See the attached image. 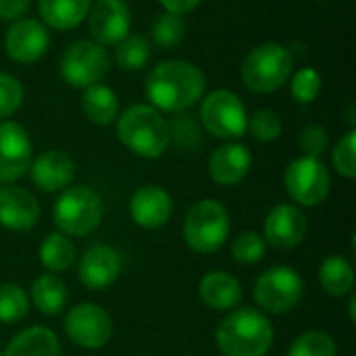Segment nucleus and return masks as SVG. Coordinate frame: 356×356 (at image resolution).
<instances>
[{
  "label": "nucleus",
  "instance_id": "f257e3e1",
  "mask_svg": "<svg viewBox=\"0 0 356 356\" xmlns=\"http://www.w3.org/2000/svg\"><path fill=\"white\" fill-rule=\"evenodd\" d=\"M204 86V75L196 65L186 60H165L148 73L146 96L161 111L184 113L202 98Z\"/></svg>",
  "mask_w": 356,
  "mask_h": 356
},
{
  "label": "nucleus",
  "instance_id": "f03ea898",
  "mask_svg": "<svg viewBox=\"0 0 356 356\" xmlns=\"http://www.w3.org/2000/svg\"><path fill=\"white\" fill-rule=\"evenodd\" d=\"M117 138L142 159H159L171 144L169 123L148 104H134L117 117Z\"/></svg>",
  "mask_w": 356,
  "mask_h": 356
},
{
  "label": "nucleus",
  "instance_id": "7ed1b4c3",
  "mask_svg": "<svg viewBox=\"0 0 356 356\" xmlns=\"http://www.w3.org/2000/svg\"><path fill=\"white\" fill-rule=\"evenodd\" d=\"M215 340L223 356H265L273 344V327L263 313L238 309L221 321Z\"/></svg>",
  "mask_w": 356,
  "mask_h": 356
},
{
  "label": "nucleus",
  "instance_id": "20e7f679",
  "mask_svg": "<svg viewBox=\"0 0 356 356\" xmlns=\"http://www.w3.org/2000/svg\"><path fill=\"white\" fill-rule=\"evenodd\" d=\"M294 67L290 50L277 42H265L250 50L242 65V79L250 92L269 94L280 90Z\"/></svg>",
  "mask_w": 356,
  "mask_h": 356
},
{
  "label": "nucleus",
  "instance_id": "39448f33",
  "mask_svg": "<svg viewBox=\"0 0 356 356\" xmlns=\"http://www.w3.org/2000/svg\"><path fill=\"white\" fill-rule=\"evenodd\" d=\"M102 200L88 186H73L65 190L52 209V219L65 236H88L102 221Z\"/></svg>",
  "mask_w": 356,
  "mask_h": 356
},
{
  "label": "nucleus",
  "instance_id": "423d86ee",
  "mask_svg": "<svg viewBox=\"0 0 356 356\" xmlns=\"http://www.w3.org/2000/svg\"><path fill=\"white\" fill-rule=\"evenodd\" d=\"M229 236V215L217 200L196 202L184 221V240L196 252L219 250Z\"/></svg>",
  "mask_w": 356,
  "mask_h": 356
},
{
  "label": "nucleus",
  "instance_id": "0eeeda50",
  "mask_svg": "<svg viewBox=\"0 0 356 356\" xmlns=\"http://www.w3.org/2000/svg\"><path fill=\"white\" fill-rule=\"evenodd\" d=\"M200 123L215 138H240L248 129L246 106L234 92L215 90L200 104Z\"/></svg>",
  "mask_w": 356,
  "mask_h": 356
},
{
  "label": "nucleus",
  "instance_id": "6e6552de",
  "mask_svg": "<svg viewBox=\"0 0 356 356\" xmlns=\"http://www.w3.org/2000/svg\"><path fill=\"white\" fill-rule=\"evenodd\" d=\"M108 54L104 46L77 40L67 46L60 58V73L63 79L73 88H90L98 83L108 73Z\"/></svg>",
  "mask_w": 356,
  "mask_h": 356
},
{
  "label": "nucleus",
  "instance_id": "1a4fd4ad",
  "mask_svg": "<svg viewBox=\"0 0 356 356\" xmlns=\"http://www.w3.org/2000/svg\"><path fill=\"white\" fill-rule=\"evenodd\" d=\"M302 290V277L292 267H273L257 280L252 296L261 309L282 315L300 302Z\"/></svg>",
  "mask_w": 356,
  "mask_h": 356
},
{
  "label": "nucleus",
  "instance_id": "9d476101",
  "mask_svg": "<svg viewBox=\"0 0 356 356\" xmlns=\"http://www.w3.org/2000/svg\"><path fill=\"white\" fill-rule=\"evenodd\" d=\"M286 192L302 207H317L330 194V171L315 156H300L292 161L284 175Z\"/></svg>",
  "mask_w": 356,
  "mask_h": 356
},
{
  "label": "nucleus",
  "instance_id": "9b49d317",
  "mask_svg": "<svg viewBox=\"0 0 356 356\" xmlns=\"http://www.w3.org/2000/svg\"><path fill=\"white\" fill-rule=\"evenodd\" d=\"M65 332L69 340L81 348H102L113 334V321L98 305H77L65 317Z\"/></svg>",
  "mask_w": 356,
  "mask_h": 356
},
{
  "label": "nucleus",
  "instance_id": "f8f14e48",
  "mask_svg": "<svg viewBox=\"0 0 356 356\" xmlns=\"http://www.w3.org/2000/svg\"><path fill=\"white\" fill-rule=\"evenodd\" d=\"M88 29L96 44L117 46L129 35L131 10L123 0H98L88 13Z\"/></svg>",
  "mask_w": 356,
  "mask_h": 356
},
{
  "label": "nucleus",
  "instance_id": "ddd939ff",
  "mask_svg": "<svg viewBox=\"0 0 356 356\" xmlns=\"http://www.w3.org/2000/svg\"><path fill=\"white\" fill-rule=\"evenodd\" d=\"M31 165V142L15 121H0V181H17Z\"/></svg>",
  "mask_w": 356,
  "mask_h": 356
},
{
  "label": "nucleus",
  "instance_id": "4468645a",
  "mask_svg": "<svg viewBox=\"0 0 356 356\" xmlns=\"http://www.w3.org/2000/svg\"><path fill=\"white\" fill-rule=\"evenodd\" d=\"M50 44L48 29L38 19H19L4 38V48L8 56L17 63L40 60Z\"/></svg>",
  "mask_w": 356,
  "mask_h": 356
},
{
  "label": "nucleus",
  "instance_id": "2eb2a0df",
  "mask_svg": "<svg viewBox=\"0 0 356 356\" xmlns=\"http://www.w3.org/2000/svg\"><path fill=\"white\" fill-rule=\"evenodd\" d=\"M309 223L298 207L277 204L269 211L265 219V238L271 246L280 250H290L298 246L307 236Z\"/></svg>",
  "mask_w": 356,
  "mask_h": 356
},
{
  "label": "nucleus",
  "instance_id": "dca6fc26",
  "mask_svg": "<svg viewBox=\"0 0 356 356\" xmlns=\"http://www.w3.org/2000/svg\"><path fill=\"white\" fill-rule=\"evenodd\" d=\"M121 273V257L113 246H92L79 263V280L90 290H104L117 282Z\"/></svg>",
  "mask_w": 356,
  "mask_h": 356
},
{
  "label": "nucleus",
  "instance_id": "f3484780",
  "mask_svg": "<svg viewBox=\"0 0 356 356\" xmlns=\"http://www.w3.org/2000/svg\"><path fill=\"white\" fill-rule=\"evenodd\" d=\"M40 207L33 194L17 186H0V225L13 232H27L38 223Z\"/></svg>",
  "mask_w": 356,
  "mask_h": 356
},
{
  "label": "nucleus",
  "instance_id": "a211bd4d",
  "mask_svg": "<svg viewBox=\"0 0 356 356\" xmlns=\"http://www.w3.org/2000/svg\"><path fill=\"white\" fill-rule=\"evenodd\" d=\"M129 213H131V219L140 227L159 229L169 221L173 213V202H171V196L163 188L144 186L134 192L129 200Z\"/></svg>",
  "mask_w": 356,
  "mask_h": 356
},
{
  "label": "nucleus",
  "instance_id": "6ab92c4d",
  "mask_svg": "<svg viewBox=\"0 0 356 356\" xmlns=\"http://www.w3.org/2000/svg\"><path fill=\"white\" fill-rule=\"evenodd\" d=\"M252 165L250 150L244 144H223L219 146L209 159V173L215 184L219 186H234L240 184Z\"/></svg>",
  "mask_w": 356,
  "mask_h": 356
},
{
  "label": "nucleus",
  "instance_id": "aec40b11",
  "mask_svg": "<svg viewBox=\"0 0 356 356\" xmlns=\"http://www.w3.org/2000/svg\"><path fill=\"white\" fill-rule=\"evenodd\" d=\"M75 177V163L63 150H48L31 163V179L44 192L67 188Z\"/></svg>",
  "mask_w": 356,
  "mask_h": 356
},
{
  "label": "nucleus",
  "instance_id": "412c9836",
  "mask_svg": "<svg viewBox=\"0 0 356 356\" xmlns=\"http://www.w3.org/2000/svg\"><path fill=\"white\" fill-rule=\"evenodd\" d=\"M200 300L213 311H232L242 300L240 282L223 271H211L200 280L198 286Z\"/></svg>",
  "mask_w": 356,
  "mask_h": 356
},
{
  "label": "nucleus",
  "instance_id": "4be33fe9",
  "mask_svg": "<svg viewBox=\"0 0 356 356\" xmlns=\"http://www.w3.org/2000/svg\"><path fill=\"white\" fill-rule=\"evenodd\" d=\"M63 348L54 332L48 327H29L17 334L2 356H60Z\"/></svg>",
  "mask_w": 356,
  "mask_h": 356
},
{
  "label": "nucleus",
  "instance_id": "5701e85b",
  "mask_svg": "<svg viewBox=\"0 0 356 356\" xmlns=\"http://www.w3.org/2000/svg\"><path fill=\"white\" fill-rule=\"evenodd\" d=\"M40 17L52 29H73L90 13V0H40Z\"/></svg>",
  "mask_w": 356,
  "mask_h": 356
},
{
  "label": "nucleus",
  "instance_id": "b1692460",
  "mask_svg": "<svg viewBox=\"0 0 356 356\" xmlns=\"http://www.w3.org/2000/svg\"><path fill=\"white\" fill-rule=\"evenodd\" d=\"M81 108L94 125H111L119 117V98L111 88L94 83L83 92Z\"/></svg>",
  "mask_w": 356,
  "mask_h": 356
},
{
  "label": "nucleus",
  "instance_id": "393cba45",
  "mask_svg": "<svg viewBox=\"0 0 356 356\" xmlns=\"http://www.w3.org/2000/svg\"><path fill=\"white\" fill-rule=\"evenodd\" d=\"M67 298H69V294H67L65 284L52 273L40 275L31 286V300H33L35 309L48 317L58 315L65 309Z\"/></svg>",
  "mask_w": 356,
  "mask_h": 356
},
{
  "label": "nucleus",
  "instance_id": "a878e982",
  "mask_svg": "<svg viewBox=\"0 0 356 356\" xmlns=\"http://www.w3.org/2000/svg\"><path fill=\"white\" fill-rule=\"evenodd\" d=\"M319 284L323 286V290L330 296L342 298L353 290L355 271H353V267H350V263L346 259L332 254L319 267Z\"/></svg>",
  "mask_w": 356,
  "mask_h": 356
},
{
  "label": "nucleus",
  "instance_id": "bb28decb",
  "mask_svg": "<svg viewBox=\"0 0 356 356\" xmlns=\"http://www.w3.org/2000/svg\"><path fill=\"white\" fill-rule=\"evenodd\" d=\"M40 261L48 271H67L75 261V246L65 234H50L40 246Z\"/></svg>",
  "mask_w": 356,
  "mask_h": 356
},
{
  "label": "nucleus",
  "instance_id": "cd10ccee",
  "mask_svg": "<svg viewBox=\"0 0 356 356\" xmlns=\"http://www.w3.org/2000/svg\"><path fill=\"white\" fill-rule=\"evenodd\" d=\"M117 65L127 71H138L150 60V44L144 35H127L117 44Z\"/></svg>",
  "mask_w": 356,
  "mask_h": 356
},
{
  "label": "nucleus",
  "instance_id": "c85d7f7f",
  "mask_svg": "<svg viewBox=\"0 0 356 356\" xmlns=\"http://www.w3.org/2000/svg\"><path fill=\"white\" fill-rule=\"evenodd\" d=\"M288 356H336V342L323 332H305L292 342Z\"/></svg>",
  "mask_w": 356,
  "mask_h": 356
},
{
  "label": "nucleus",
  "instance_id": "c756f323",
  "mask_svg": "<svg viewBox=\"0 0 356 356\" xmlns=\"http://www.w3.org/2000/svg\"><path fill=\"white\" fill-rule=\"evenodd\" d=\"M27 296L15 284L0 286V323H17L27 315Z\"/></svg>",
  "mask_w": 356,
  "mask_h": 356
},
{
  "label": "nucleus",
  "instance_id": "7c9ffc66",
  "mask_svg": "<svg viewBox=\"0 0 356 356\" xmlns=\"http://www.w3.org/2000/svg\"><path fill=\"white\" fill-rule=\"evenodd\" d=\"M184 35H186V23L179 15L165 13L156 17L152 23V38L163 50L177 46L184 40Z\"/></svg>",
  "mask_w": 356,
  "mask_h": 356
},
{
  "label": "nucleus",
  "instance_id": "2f4dec72",
  "mask_svg": "<svg viewBox=\"0 0 356 356\" xmlns=\"http://www.w3.org/2000/svg\"><path fill=\"white\" fill-rule=\"evenodd\" d=\"M171 140L184 150H196L200 146V125L188 113H177L173 123L169 125Z\"/></svg>",
  "mask_w": 356,
  "mask_h": 356
},
{
  "label": "nucleus",
  "instance_id": "473e14b6",
  "mask_svg": "<svg viewBox=\"0 0 356 356\" xmlns=\"http://www.w3.org/2000/svg\"><path fill=\"white\" fill-rule=\"evenodd\" d=\"M267 252V246H265V240L254 234V232H244L240 234L234 244H232V254L238 263L242 265H254L259 263Z\"/></svg>",
  "mask_w": 356,
  "mask_h": 356
},
{
  "label": "nucleus",
  "instance_id": "72a5a7b5",
  "mask_svg": "<svg viewBox=\"0 0 356 356\" xmlns=\"http://www.w3.org/2000/svg\"><path fill=\"white\" fill-rule=\"evenodd\" d=\"M248 129L259 142H273L282 136V119L275 111L263 108L248 119Z\"/></svg>",
  "mask_w": 356,
  "mask_h": 356
},
{
  "label": "nucleus",
  "instance_id": "f704fd0d",
  "mask_svg": "<svg viewBox=\"0 0 356 356\" xmlns=\"http://www.w3.org/2000/svg\"><path fill=\"white\" fill-rule=\"evenodd\" d=\"M319 92H321V75L315 69L305 67L292 77V96L300 104L313 102L319 96Z\"/></svg>",
  "mask_w": 356,
  "mask_h": 356
},
{
  "label": "nucleus",
  "instance_id": "c9c22d12",
  "mask_svg": "<svg viewBox=\"0 0 356 356\" xmlns=\"http://www.w3.org/2000/svg\"><path fill=\"white\" fill-rule=\"evenodd\" d=\"M334 167L340 175L356 177V131H348L334 148Z\"/></svg>",
  "mask_w": 356,
  "mask_h": 356
},
{
  "label": "nucleus",
  "instance_id": "e433bc0d",
  "mask_svg": "<svg viewBox=\"0 0 356 356\" xmlns=\"http://www.w3.org/2000/svg\"><path fill=\"white\" fill-rule=\"evenodd\" d=\"M23 102V88L21 83L8 75L0 71V121H6V117H10Z\"/></svg>",
  "mask_w": 356,
  "mask_h": 356
},
{
  "label": "nucleus",
  "instance_id": "4c0bfd02",
  "mask_svg": "<svg viewBox=\"0 0 356 356\" xmlns=\"http://www.w3.org/2000/svg\"><path fill=\"white\" fill-rule=\"evenodd\" d=\"M298 144H300V150L305 152V156L319 159V154L325 152V148L330 144V138H327V131L321 125H309V127L302 129Z\"/></svg>",
  "mask_w": 356,
  "mask_h": 356
},
{
  "label": "nucleus",
  "instance_id": "58836bf2",
  "mask_svg": "<svg viewBox=\"0 0 356 356\" xmlns=\"http://www.w3.org/2000/svg\"><path fill=\"white\" fill-rule=\"evenodd\" d=\"M29 6V0H0V19L10 21L21 17Z\"/></svg>",
  "mask_w": 356,
  "mask_h": 356
},
{
  "label": "nucleus",
  "instance_id": "ea45409f",
  "mask_svg": "<svg viewBox=\"0 0 356 356\" xmlns=\"http://www.w3.org/2000/svg\"><path fill=\"white\" fill-rule=\"evenodd\" d=\"M163 6H165V10L167 13H171V15H186V13H190V10H194L198 4H200V0H159Z\"/></svg>",
  "mask_w": 356,
  "mask_h": 356
},
{
  "label": "nucleus",
  "instance_id": "a19ab883",
  "mask_svg": "<svg viewBox=\"0 0 356 356\" xmlns=\"http://www.w3.org/2000/svg\"><path fill=\"white\" fill-rule=\"evenodd\" d=\"M355 307H356V296H350V305H348V311H350V319L355 321Z\"/></svg>",
  "mask_w": 356,
  "mask_h": 356
},
{
  "label": "nucleus",
  "instance_id": "79ce46f5",
  "mask_svg": "<svg viewBox=\"0 0 356 356\" xmlns=\"http://www.w3.org/2000/svg\"><path fill=\"white\" fill-rule=\"evenodd\" d=\"M0 356H2V353H0Z\"/></svg>",
  "mask_w": 356,
  "mask_h": 356
}]
</instances>
